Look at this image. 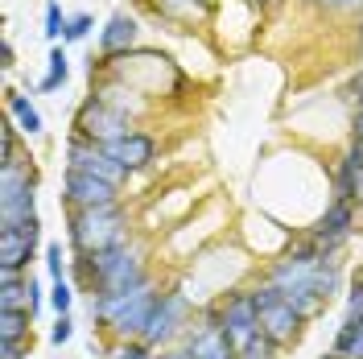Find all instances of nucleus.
<instances>
[{
  "label": "nucleus",
  "instance_id": "4be33fe9",
  "mask_svg": "<svg viewBox=\"0 0 363 359\" xmlns=\"http://www.w3.org/2000/svg\"><path fill=\"white\" fill-rule=\"evenodd\" d=\"M45 62H50V70H45V79L38 83V91H45V95H50V91H58L62 83H67L70 58H67V50H62V45H50V58H45Z\"/></svg>",
  "mask_w": 363,
  "mask_h": 359
},
{
  "label": "nucleus",
  "instance_id": "4468645a",
  "mask_svg": "<svg viewBox=\"0 0 363 359\" xmlns=\"http://www.w3.org/2000/svg\"><path fill=\"white\" fill-rule=\"evenodd\" d=\"M182 347L190 351V359H240V351H235L231 335H227V331H219V326H203V322L186 331Z\"/></svg>",
  "mask_w": 363,
  "mask_h": 359
},
{
  "label": "nucleus",
  "instance_id": "ddd939ff",
  "mask_svg": "<svg viewBox=\"0 0 363 359\" xmlns=\"http://www.w3.org/2000/svg\"><path fill=\"white\" fill-rule=\"evenodd\" d=\"M330 190L339 202H355L363 206V140H351L347 153L339 158L335 174H330Z\"/></svg>",
  "mask_w": 363,
  "mask_h": 359
},
{
  "label": "nucleus",
  "instance_id": "b1692460",
  "mask_svg": "<svg viewBox=\"0 0 363 359\" xmlns=\"http://www.w3.org/2000/svg\"><path fill=\"white\" fill-rule=\"evenodd\" d=\"M108 359H161L149 343H140V338H128V343H116L112 351H108Z\"/></svg>",
  "mask_w": 363,
  "mask_h": 359
},
{
  "label": "nucleus",
  "instance_id": "a211bd4d",
  "mask_svg": "<svg viewBox=\"0 0 363 359\" xmlns=\"http://www.w3.org/2000/svg\"><path fill=\"white\" fill-rule=\"evenodd\" d=\"M161 21H178V25H190V21H203L211 13V0H145Z\"/></svg>",
  "mask_w": 363,
  "mask_h": 359
},
{
  "label": "nucleus",
  "instance_id": "a878e982",
  "mask_svg": "<svg viewBox=\"0 0 363 359\" xmlns=\"http://www.w3.org/2000/svg\"><path fill=\"white\" fill-rule=\"evenodd\" d=\"M50 306H54V314H70V306H74V281H54V289H50Z\"/></svg>",
  "mask_w": 363,
  "mask_h": 359
},
{
  "label": "nucleus",
  "instance_id": "aec40b11",
  "mask_svg": "<svg viewBox=\"0 0 363 359\" xmlns=\"http://www.w3.org/2000/svg\"><path fill=\"white\" fill-rule=\"evenodd\" d=\"M33 314L29 310H0V343H29Z\"/></svg>",
  "mask_w": 363,
  "mask_h": 359
},
{
  "label": "nucleus",
  "instance_id": "e433bc0d",
  "mask_svg": "<svg viewBox=\"0 0 363 359\" xmlns=\"http://www.w3.org/2000/svg\"><path fill=\"white\" fill-rule=\"evenodd\" d=\"M355 9H363V0H342V13H355Z\"/></svg>",
  "mask_w": 363,
  "mask_h": 359
},
{
  "label": "nucleus",
  "instance_id": "412c9836",
  "mask_svg": "<svg viewBox=\"0 0 363 359\" xmlns=\"http://www.w3.org/2000/svg\"><path fill=\"white\" fill-rule=\"evenodd\" d=\"M335 355L363 359V318H347L335 335Z\"/></svg>",
  "mask_w": 363,
  "mask_h": 359
},
{
  "label": "nucleus",
  "instance_id": "a19ab883",
  "mask_svg": "<svg viewBox=\"0 0 363 359\" xmlns=\"http://www.w3.org/2000/svg\"><path fill=\"white\" fill-rule=\"evenodd\" d=\"M359 58H363V54H359Z\"/></svg>",
  "mask_w": 363,
  "mask_h": 359
},
{
  "label": "nucleus",
  "instance_id": "dca6fc26",
  "mask_svg": "<svg viewBox=\"0 0 363 359\" xmlns=\"http://www.w3.org/2000/svg\"><path fill=\"white\" fill-rule=\"evenodd\" d=\"M108 153H112L128 174H136V170H145V165H153V161H157V140H153L149 133H140V128H133L128 136L112 140V145H108Z\"/></svg>",
  "mask_w": 363,
  "mask_h": 359
},
{
  "label": "nucleus",
  "instance_id": "5701e85b",
  "mask_svg": "<svg viewBox=\"0 0 363 359\" xmlns=\"http://www.w3.org/2000/svg\"><path fill=\"white\" fill-rule=\"evenodd\" d=\"M277 355H281V347H277L264 331H256V335L240 347V359H277Z\"/></svg>",
  "mask_w": 363,
  "mask_h": 359
},
{
  "label": "nucleus",
  "instance_id": "f257e3e1",
  "mask_svg": "<svg viewBox=\"0 0 363 359\" xmlns=\"http://www.w3.org/2000/svg\"><path fill=\"white\" fill-rule=\"evenodd\" d=\"M70 281L87 297H95V293L136 289L153 277H149V265H145V248L128 240V244L95 252V256H70Z\"/></svg>",
  "mask_w": 363,
  "mask_h": 359
},
{
  "label": "nucleus",
  "instance_id": "c756f323",
  "mask_svg": "<svg viewBox=\"0 0 363 359\" xmlns=\"http://www.w3.org/2000/svg\"><path fill=\"white\" fill-rule=\"evenodd\" d=\"M347 318H363V277L347 293Z\"/></svg>",
  "mask_w": 363,
  "mask_h": 359
},
{
  "label": "nucleus",
  "instance_id": "bb28decb",
  "mask_svg": "<svg viewBox=\"0 0 363 359\" xmlns=\"http://www.w3.org/2000/svg\"><path fill=\"white\" fill-rule=\"evenodd\" d=\"M91 29H95V17L91 13H74L67 17V29H62V42H83Z\"/></svg>",
  "mask_w": 363,
  "mask_h": 359
},
{
  "label": "nucleus",
  "instance_id": "f03ea898",
  "mask_svg": "<svg viewBox=\"0 0 363 359\" xmlns=\"http://www.w3.org/2000/svg\"><path fill=\"white\" fill-rule=\"evenodd\" d=\"M161 289L153 281L136 285V289H120V293H95L91 297V318L116 338V343H128V338H140L149 318L157 310Z\"/></svg>",
  "mask_w": 363,
  "mask_h": 359
},
{
  "label": "nucleus",
  "instance_id": "7c9ffc66",
  "mask_svg": "<svg viewBox=\"0 0 363 359\" xmlns=\"http://www.w3.org/2000/svg\"><path fill=\"white\" fill-rule=\"evenodd\" d=\"M33 351V338L29 343H0V359H29Z\"/></svg>",
  "mask_w": 363,
  "mask_h": 359
},
{
  "label": "nucleus",
  "instance_id": "9b49d317",
  "mask_svg": "<svg viewBox=\"0 0 363 359\" xmlns=\"http://www.w3.org/2000/svg\"><path fill=\"white\" fill-rule=\"evenodd\" d=\"M355 223H359V215H355V202H339L330 199V206L322 211V219L310 227V244H318L322 252H342V244L355 236Z\"/></svg>",
  "mask_w": 363,
  "mask_h": 359
},
{
  "label": "nucleus",
  "instance_id": "c85d7f7f",
  "mask_svg": "<svg viewBox=\"0 0 363 359\" xmlns=\"http://www.w3.org/2000/svg\"><path fill=\"white\" fill-rule=\"evenodd\" d=\"M70 338H74V318L58 314V318H54V326H50V343H54V347H62V343H70Z\"/></svg>",
  "mask_w": 363,
  "mask_h": 359
},
{
  "label": "nucleus",
  "instance_id": "393cba45",
  "mask_svg": "<svg viewBox=\"0 0 363 359\" xmlns=\"http://www.w3.org/2000/svg\"><path fill=\"white\" fill-rule=\"evenodd\" d=\"M45 272H50V281H62L70 269V260H67V252H62V244H45Z\"/></svg>",
  "mask_w": 363,
  "mask_h": 359
},
{
  "label": "nucleus",
  "instance_id": "423d86ee",
  "mask_svg": "<svg viewBox=\"0 0 363 359\" xmlns=\"http://www.w3.org/2000/svg\"><path fill=\"white\" fill-rule=\"evenodd\" d=\"M136 124L128 120L124 112H116L108 104H99L95 95H87L83 104H79V112H74V124H70V133L74 136H87L95 145H112L120 136H128Z\"/></svg>",
  "mask_w": 363,
  "mask_h": 359
},
{
  "label": "nucleus",
  "instance_id": "1a4fd4ad",
  "mask_svg": "<svg viewBox=\"0 0 363 359\" xmlns=\"http://www.w3.org/2000/svg\"><path fill=\"white\" fill-rule=\"evenodd\" d=\"M42 240V219L25 223H0V272H29V260Z\"/></svg>",
  "mask_w": 363,
  "mask_h": 359
},
{
  "label": "nucleus",
  "instance_id": "58836bf2",
  "mask_svg": "<svg viewBox=\"0 0 363 359\" xmlns=\"http://www.w3.org/2000/svg\"><path fill=\"white\" fill-rule=\"evenodd\" d=\"M359 54H363V17H359Z\"/></svg>",
  "mask_w": 363,
  "mask_h": 359
},
{
  "label": "nucleus",
  "instance_id": "7ed1b4c3",
  "mask_svg": "<svg viewBox=\"0 0 363 359\" xmlns=\"http://www.w3.org/2000/svg\"><path fill=\"white\" fill-rule=\"evenodd\" d=\"M67 240H70V256H95V252H108V248L128 244L124 206L67 211Z\"/></svg>",
  "mask_w": 363,
  "mask_h": 359
},
{
  "label": "nucleus",
  "instance_id": "2f4dec72",
  "mask_svg": "<svg viewBox=\"0 0 363 359\" xmlns=\"http://www.w3.org/2000/svg\"><path fill=\"white\" fill-rule=\"evenodd\" d=\"M13 62H17V54H13V42H0V67L13 70Z\"/></svg>",
  "mask_w": 363,
  "mask_h": 359
},
{
  "label": "nucleus",
  "instance_id": "f8f14e48",
  "mask_svg": "<svg viewBox=\"0 0 363 359\" xmlns=\"http://www.w3.org/2000/svg\"><path fill=\"white\" fill-rule=\"evenodd\" d=\"M223 331L231 335L235 351L260 331V310H256V302H252V289L223 293Z\"/></svg>",
  "mask_w": 363,
  "mask_h": 359
},
{
  "label": "nucleus",
  "instance_id": "0eeeda50",
  "mask_svg": "<svg viewBox=\"0 0 363 359\" xmlns=\"http://www.w3.org/2000/svg\"><path fill=\"white\" fill-rule=\"evenodd\" d=\"M186 322H190V297L182 289H165L157 297V310L149 318L140 343H149L153 351H157V347H169L178 335H186Z\"/></svg>",
  "mask_w": 363,
  "mask_h": 359
},
{
  "label": "nucleus",
  "instance_id": "20e7f679",
  "mask_svg": "<svg viewBox=\"0 0 363 359\" xmlns=\"http://www.w3.org/2000/svg\"><path fill=\"white\" fill-rule=\"evenodd\" d=\"M252 302H256V310H260V331H264L277 347H294L297 338H301L306 318L285 302V293L277 289V285H269V281L252 285Z\"/></svg>",
  "mask_w": 363,
  "mask_h": 359
},
{
  "label": "nucleus",
  "instance_id": "4c0bfd02",
  "mask_svg": "<svg viewBox=\"0 0 363 359\" xmlns=\"http://www.w3.org/2000/svg\"><path fill=\"white\" fill-rule=\"evenodd\" d=\"M318 9H342V0H314Z\"/></svg>",
  "mask_w": 363,
  "mask_h": 359
},
{
  "label": "nucleus",
  "instance_id": "f3484780",
  "mask_svg": "<svg viewBox=\"0 0 363 359\" xmlns=\"http://www.w3.org/2000/svg\"><path fill=\"white\" fill-rule=\"evenodd\" d=\"M0 310L33 314V277L29 272H0Z\"/></svg>",
  "mask_w": 363,
  "mask_h": 359
},
{
  "label": "nucleus",
  "instance_id": "6ab92c4d",
  "mask_svg": "<svg viewBox=\"0 0 363 359\" xmlns=\"http://www.w3.org/2000/svg\"><path fill=\"white\" fill-rule=\"evenodd\" d=\"M4 104H9V116H13V124H17L25 136H42V133H45L42 112L29 104V95H21V91H9V95H4Z\"/></svg>",
  "mask_w": 363,
  "mask_h": 359
},
{
  "label": "nucleus",
  "instance_id": "ea45409f",
  "mask_svg": "<svg viewBox=\"0 0 363 359\" xmlns=\"http://www.w3.org/2000/svg\"><path fill=\"white\" fill-rule=\"evenodd\" d=\"M322 359H347V355H335V351H330V355H322Z\"/></svg>",
  "mask_w": 363,
  "mask_h": 359
},
{
  "label": "nucleus",
  "instance_id": "cd10ccee",
  "mask_svg": "<svg viewBox=\"0 0 363 359\" xmlns=\"http://www.w3.org/2000/svg\"><path fill=\"white\" fill-rule=\"evenodd\" d=\"M62 29H67V17H62V9H58V4L50 0V4H45V25H42V33H45V38H50L54 45H58Z\"/></svg>",
  "mask_w": 363,
  "mask_h": 359
},
{
  "label": "nucleus",
  "instance_id": "39448f33",
  "mask_svg": "<svg viewBox=\"0 0 363 359\" xmlns=\"http://www.w3.org/2000/svg\"><path fill=\"white\" fill-rule=\"evenodd\" d=\"M38 215V170L21 165H0V223H25Z\"/></svg>",
  "mask_w": 363,
  "mask_h": 359
},
{
  "label": "nucleus",
  "instance_id": "2eb2a0df",
  "mask_svg": "<svg viewBox=\"0 0 363 359\" xmlns=\"http://www.w3.org/2000/svg\"><path fill=\"white\" fill-rule=\"evenodd\" d=\"M136 38H140L136 17H128V13H112L108 25L99 29V54H104V58H124V54H133L136 50Z\"/></svg>",
  "mask_w": 363,
  "mask_h": 359
},
{
  "label": "nucleus",
  "instance_id": "f704fd0d",
  "mask_svg": "<svg viewBox=\"0 0 363 359\" xmlns=\"http://www.w3.org/2000/svg\"><path fill=\"white\" fill-rule=\"evenodd\" d=\"M351 95H355V99H359V108H363V70H359V79H355V83H351Z\"/></svg>",
  "mask_w": 363,
  "mask_h": 359
},
{
  "label": "nucleus",
  "instance_id": "473e14b6",
  "mask_svg": "<svg viewBox=\"0 0 363 359\" xmlns=\"http://www.w3.org/2000/svg\"><path fill=\"white\" fill-rule=\"evenodd\" d=\"M351 140H363V108L355 112V120H351Z\"/></svg>",
  "mask_w": 363,
  "mask_h": 359
},
{
  "label": "nucleus",
  "instance_id": "6e6552de",
  "mask_svg": "<svg viewBox=\"0 0 363 359\" xmlns=\"http://www.w3.org/2000/svg\"><path fill=\"white\" fill-rule=\"evenodd\" d=\"M67 170H83V174H95V178L112 182V186H120L124 190V182L133 178L120 161L108 153V145H95V140H87V136H67Z\"/></svg>",
  "mask_w": 363,
  "mask_h": 359
},
{
  "label": "nucleus",
  "instance_id": "9d476101",
  "mask_svg": "<svg viewBox=\"0 0 363 359\" xmlns=\"http://www.w3.org/2000/svg\"><path fill=\"white\" fill-rule=\"evenodd\" d=\"M62 202L67 211H91V206H120V186L83 174V170H67L62 174Z\"/></svg>",
  "mask_w": 363,
  "mask_h": 359
},
{
  "label": "nucleus",
  "instance_id": "c9c22d12",
  "mask_svg": "<svg viewBox=\"0 0 363 359\" xmlns=\"http://www.w3.org/2000/svg\"><path fill=\"white\" fill-rule=\"evenodd\" d=\"M161 359H190V351H186V347H174V351H165Z\"/></svg>",
  "mask_w": 363,
  "mask_h": 359
},
{
  "label": "nucleus",
  "instance_id": "72a5a7b5",
  "mask_svg": "<svg viewBox=\"0 0 363 359\" xmlns=\"http://www.w3.org/2000/svg\"><path fill=\"white\" fill-rule=\"evenodd\" d=\"M248 4H256V9H260V13H272V9H281V4H285V0H248Z\"/></svg>",
  "mask_w": 363,
  "mask_h": 359
}]
</instances>
